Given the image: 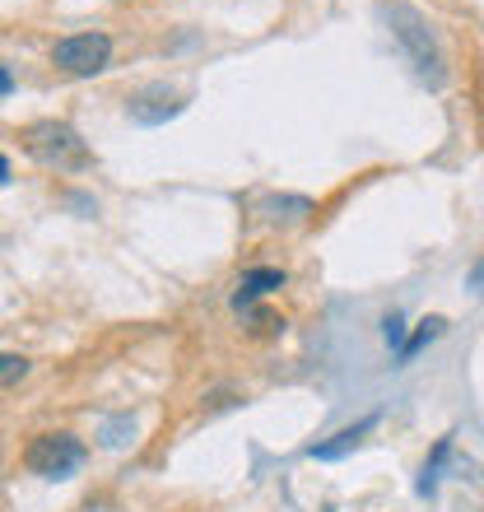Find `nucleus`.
I'll return each instance as SVG.
<instances>
[{
  "label": "nucleus",
  "mask_w": 484,
  "mask_h": 512,
  "mask_svg": "<svg viewBox=\"0 0 484 512\" xmlns=\"http://www.w3.org/2000/svg\"><path fill=\"white\" fill-rule=\"evenodd\" d=\"M275 289H284V270L275 266H261V270H247L238 280V294H233V308H252L261 294H275Z\"/></svg>",
  "instance_id": "nucleus-6"
},
{
  "label": "nucleus",
  "mask_w": 484,
  "mask_h": 512,
  "mask_svg": "<svg viewBox=\"0 0 484 512\" xmlns=\"http://www.w3.org/2000/svg\"><path fill=\"white\" fill-rule=\"evenodd\" d=\"M391 33H396V42H401L405 52L415 56L419 75L429 84H443V61H438V47H433L429 28H424V19H419L415 10H405V5H396L391 10Z\"/></svg>",
  "instance_id": "nucleus-4"
},
{
  "label": "nucleus",
  "mask_w": 484,
  "mask_h": 512,
  "mask_svg": "<svg viewBox=\"0 0 484 512\" xmlns=\"http://www.w3.org/2000/svg\"><path fill=\"white\" fill-rule=\"evenodd\" d=\"M112 61V38L108 33H70L52 47V66L75 75V80H89L98 70H108Z\"/></svg>",
  "instance_id": "nucleus-3"
},
{
  "label": "nucleus",
  "mask_w": 484,
  "mask_h": 512,
  "mask_svg": "<svg viewBox=\"0 0 484 512\" xmlns=\"http://www.w3.org/2000/svg\"><path fill=\"white\" fill-rule=\"evenodd\" d=\"M24 149L33 154L38 163H47V168H61V173H80V168H89V149H84L80 131L66 122H33L24 126Z\"/></svg>",
  "instance_id": "nucleus-1"
},
{
  "label": "nucleus",
  "mask_w": 484,
  "mask_h": 512,
  "mask_svg": "<svg viewBox=\"0 0 484 512\" xmlns=\"http://www.w3.org/2000/svg\"><path fill=\"white\" fill-rule=\"evenodd\" d=\"M443 317H429V322H419V331H415V336H410V340H405V345H401V359H415V354L419 350H424V345H429V340H438V336H443Z\"/></svg>",
  "instance_id": "nucleus-8"
},
{
  "label": "nucleus",
  "mask_w": 484,
  "mask_h": 512,
  "mask_svg": "<svg viewBox=\"0 0 484 512\" xmlns=\"http://www.w3.org/2000/svg\"><path fill=\"white\" fill-rule=\"evenodd\" d=\"M0 364H5V368H0V378H5V387H14V382H19V378L28 373V359H19V354H5Z\"/></svg>",
  "instance_id": "nucleus-9"
},
{
  "label": "nucleus",
  "mask_w": 484,
  "mask_h": 512,
  "mask_svg": "<svg viewBox=\"0 0 484 512\" xmlns=\"http://www.w3.org/2000/svg\"><path fill=\"white\" fill-rule=\"evenodd\" d=\"M24 466L33 475H42V480H66V475H75L84 466V443L75 433H42V438L28 443Z\"/></svg>",
  "instance_id": "nucleus-2"
},
{
  "label": "nucleus",
  "mask_w": 484,
  "mask_h": 512,
  "mask_svg": "<svg viewBox=\"0 0 484 512\" xmlns=\"http://www.w3.org/2000/svg\"><path fill=\"white\" fill-rule=\"evenodd\" d=\"M126 112H131V122H140V126H159V122H168V117L182 112V98H173L168 89H149V94L131 98Z\"/></svg>",
  "instance_id": "nucleus-5"
},
{
  "label": "nucleus",
  "mask_w": 484,
  "mask_h": 512,
  "mask_svg": "<svg viewBox=\"0 0 484 512\" xmlns=\"http://www.w3.org/2000/svg\"><path fill=\"white\" fill-rule=\"evenodd\" d=\"M466 284H471V289H484V256H480V261H475V266H471V275H466Z\"/></svg>",
  "instance_id": "nucleus-10"
},
{
  "label": "nucleus",
  "mask_w": 484,
  "mask_h": 512,
  "mask_svg": "<svg viewBox=\"0 0 484 512\" xmlns=\"http://www.w3.org/2000/svg\"><path fill=\"white\" fill-rule=\"evenodd\" d=\"M373 424H377V415L359 419V424H350V429H340L336 438H331V443H317V447H312V457H317V461H331V457H340V452H350V447L359 443V438H363L368 429H373Z\"/></svg>",
  "instance_id": "nucleus-7"
}]
</instances>
